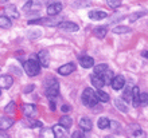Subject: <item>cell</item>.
I'll use <instances>...</instances> for the list:
<instances>
[{"mask_svg":"<svg viewBox=\"0 0 148 138\" xmlns=\"http://www.w3.org/2000/svg\"><path fill=\"white\" fill-rule=\"evenodd\" d=\"M106 70H108V66L105 63H102V65H97L94 66V74H97V75H101L102 73H105Z\"/></svg>","mask_w":148,"mask_h":138,"instance_id":"29","label":"cell"},{"mask_svg":"<svg viewBox=\"0 0 148 138\" xmlns=\"http://www.w3.org/2000/svg\"><path fill=\"white\" fill-rule=\"evenodd\" d=\"M53 131H54L55 138H67V129L61 125H55L53 127Z\"/></svg>","mask_w":148,"mask_h":138,"instance_id":"13","label":"cell"},{"mask_svg":"<svg viewBox=\"0 0 148 138\" xmlns=\"http://www.w3.org/2000/svg\"><path fill=\"white\" fill-rule=\"evenodd\" d=\"M0 1H3V3H5V1H7V0H0Z\"/></svg>","mask_w":148,"mask_h":138,"instance_id":"44","label":"cell"},{"mask_svg":"<svg viewBox=\"0 0 148 138\" xmlns=\"http://www.w3.org/2000/svg\"><path fill=\"white\" fill-rule=\"evenodd\" d=\"M106 3H108V5H109V7L117 8V7H120L121 0H106Z\"/></svg>","mask_w":148,"mask_h":138,"instance_id":"36","label":"cell"},{"mask_svg":"<svg viewBox=\"0 0 148 138\" xmlns=\"http://www.w3.org/2000/svg\"><path fill=\"white\" fill-rule=\"evenodd\" d=\"M58 27L62 31H66V32H75V31L79 30L78 24L73 23V22H61Z\"/></svg>","mask_w":148,"mask_h":138,"instance_id":"7","label":"cell"},{"mask_svg":"<svg viewBox=\"0 0 148 138\" xmlns=\"http://www.w3.org/2000/svg\"><path fill=\"white\" fill-rule=\"evenodd\" d=\"M128 135H129V138H147L145 131L143 130L139 125H132V126H129Z\"/></svg>","mask_w":148,"mask_h":138,"instance_id":"5","label":"cell"},{"mask_svg":"<svg viewBox=\"0 0 148 138\" xmlns=\"http://www.w3.org/2000/svg\"><path fill=\"white\" fill-rule=\"evenodd\" d=\"M39 8H40V3H39L38 0H28L27 3H26V5L23 7V11L26 12H30V11H38Z\"/></svg>","mask_w":148,"mask_h":138,"instance_id":"15","label":"cell"},{"mask_svg":"<svg viewBox=\"0 0 148 138\" xmlns=\"http://www.w3.org/2000/svg\"><path fill=\"white\" fill-rule=\"evenodd\" d=\"M106 32H108V28H106V27H97V28H94V35H96L98 39L105 38Z\"/></svg>","mask_w":148,"mask_h":138,"instance_id":"24","label":"cell"},{"mask_svg":"<svg viewBox=\"0 0 148 138\" xmlns=\"http://www.w3.org/2000/svg\"><path fill=\"white\" fill-rule=\"evenodd\" d=\"M141 55H143V56H144V58H147V59H148V50L143 51V52H141Z\"/></svg>","mask_w":148,"mask_h":138,"instance_id":"43","label":"cell"},{"mask_svg":"<svg viewBox=\"0 0 148 138\" xmlns=\"http://www.w3.org/2000/svg\"><path fill=\"white\" fill-rule=\"evenodd\" d=\"M109 126L112 127V131H113V133H120L121 126H120V123H119V122H113V121H110Z\"/></svg>","mask_w":148,"mask_h":138,"instance_id":"34","label":"cell"},{"mask_svg":"<svg viewBox=\"0 0 148 138\" xmlns=\"http://www.w3.org/2000/svg\"><path fill=\"white\" fill-rule=\"evenodd\" d=\"M12 22L8 16H0V28H11Z\"/></svg>","mask_w":148,"mask_h":138,"instance_id":"23","label":"cell"},{"mask_svg":"<svg viewBox=\"0 0 148 138\" xmlns=\"http://www.w3.org/2000/svg\"><path fill=\"white\" fill-rule=\"evenodd\" d=\"M23 69H24V73L27 74L28 77H36L40 73V65L38 62V58L32 55L27 62H24Z\"/></svg>","mask_w":148,"mask_h":138,"instance_id":"1","label":"cell"},{"mask_svg":"<svg viewBox=\"0 0 148 138\" xmlns=\"http://www.w3.org/2000/svg\"><path fill=\"white\" fill-rule=\"evenodd\" d=\"M92 126H93V123H92V121H90L89 118H86V117L81 118V121H79V127H81L84 131H90L92 130Z\"/></svg>","mask_w":148,"mask_h":138,"instance_id":"20","label":"cell"},{"mask_svg":"<svg viewBox=\"0 0 148 138\" xmlns=\"http://www.w3.org/2000/svg\"><path fill=\"white\" fill-rule=\"evenodd\" d=\"M74 71H75V65L74 63H67V65H63L58 69V74H61V75H69Z\"/></svg>","mask_w":148,"mask_h":138,"instance_id":"12","label":"cell"},{"mask_svg":"<svg viewBox=\"0 0 148 138\" xmlns=\"http://www.w3.org/2000/svg\"><path fill=\"white\" fill-rule=\"evenodd\" d=\"M108 14L104 11H98V10H93V11L89 12V18L92 20H101V19H105Z\"/></svg>","mask_w":148,"mask_h":138,"instance_id":"17","label":"cell"},{"mask_svg":"<svg viewBox=\"0 0 148 138\" xmlns=\"http://www.w3.org/2000/svg\"><path fill=\"white\" fill-rule=\"evenodd\" d=\"M30 24H43V26H50V27H55L59 26L61 20L57 18H42V19H34L31 22H28Z\"/></svg>","mask_w":148,"mask_h":138,"instance_id":"4","label":"cell"},{"mask_svg":"<svg viewBox=\"0 0 148 138\" xmlns=\"http://www.w3.org/2000/svg\"><path fill=\"white\" fill-rule=\"evenodd\" d=\"M70 110H71V107L69 106V105H63V106H62V111H63V113H69Z\"/></svg>","mask_w":148,"mask_h":138,"instance_id":"39","label":"cell"},{"mask_svg":"<svg viewBox=\"0 0 148 138\" xmlns=\"http://www.w3.org/2000/svg\"><path fill=\"white\" fill-rule=\"evenodd\" d=\"M79 65H81L84 69H90V67H93L94 61H93V58H92V56L85 55V56L79 58Z\"/></svg>","mask_w":148,"mask_h":138,"instance_id":"18","label":"cell"},{"mask_svg":"<svg viewBox=\"0 0 148 138\" xmlns=\"http://www.w3.org/2000/svg\"><path fill=\"white\" fill-rule=\"evenodd\" d=\"M145 14H147V11H139V12H135V14H132V15L129 16V20L131 22H136L139 18H141V16H144Z\"/></svg>","mask_w":148,"mask_h":138,"instance_id":"33","label":"cell"},{"mask_svg":"<svg viewBox=\"0 0 148 138\" xmlns=\"http://www.w3.org/2000/svg\"><path fill=\"white\" fill-rule=\"evenodd\" d=\"M109 123H110V121L106 118V117H101V118L98 119V127L102 129V130L108 129V127H109Z\"/></svg>","mask_w":148,"mask_h":138,"instance_id":"26","label":"cell"},{"mask_svg":"<svg viewBox=\"0 0 148 138\" xmlns=\"http://www.w3.org/2000/svg\"><path fill=\"white\" fill-rule=\"evenodd\" d=\"M71 138H84V135H82V131L81 130L74 131L73 134H71Z\"/></svg>","mask_w":148,"mask_h":138,"instance_id":"38","label":"cell"},{"mask_svg":"<svg viewBox=\"0 0 148 138\" xmlns=\"http://www.w3.org/2000/svg\"><path fill=\"white\" fill-rule=\"evenodd\" d=\"M98 102L97 94L92 90V88H85L84 92H82V103L88 106V107H93L96 106Z\"/></svg>","mask_w":148,"mask_h":138,"instance_id":"2","label":"cell"},{"mask_svg":"<svg viewBox=\"0 0 148 138\" xmlns=\"http://www.w3.org/2000/svg\"><path fill=\"white\" fill-rule=\"evenodd\" d=\"M101 77H102V79H104V82H105V84L106 83H110V82H112V79H113V73L110 71V70H106L105 73L101 74Z\"/></svg>","mask_w":148,"mask_h":138,"instance_id":"28","label":"cell"},{"mask_svg":"<svg viewBox=\"0 0 148 138\" xmlns=\"http://www.w3.org/2000/svg\"><path fill=\"white\" fill-rule=\"evenodd\" d=\"M113 32L114 34H128V32H131V28L127 26H119V27L113 28Z\"/></svg>","mask_w":148,"mask_h":138,"instance_id":"30","label":"cell"},{"mask_svg":"<svg viewBox=\"0 0 148 138\" xmlns=\"http://www.w3.org/2000/svg\"><path fill=\"white\" fill-rule=\"evenodd\" d=\"M59 94V84L57 81H50V83L46 87V97L50 101H54Z\"/></svg>","mask_w":148,"mask_h":138,"instance_id":"3","label":"cell"},{"mask_svg":"<svg viewBox=\"0 0 148 138\" xmlns=\"http://www.w3.org/2000/svg\"><path fill=\"white\" fill-rule=\"evenodd\" d=\"M97 98H98V101H101V102H109V95L106 94V92H104L101 90V88H98L97 90Z\"/></svg>","mask_w":148,"mask_h":138,"instance_id":"27","label":"cell"},{"mask_svg":"<svg viewBox=\"0 0 148 138\" xmlns=\"http://www.w3.org/2000/svg\"><path fill=\"white\" fill-rule=\"evenodd\" d=\"M140 105L141 106H147L148 105V94L147 92L140 94Z\"/></svg>","mask_w":148,"mask_h":138,"instance_id":"35","label":"cell"},{"mask_svg":"<svg viewBox=\"0 0 148 138\" xmlns=\"http://www.w3.org/2000/svg\"><path fill=\"white\" fill-rule=\"evenodd\" d=\"M131 97H132V87L128 86V87L124 90V94H123V99L125 102H131Z\"/></svg>","mask_w":148,"mask_h":138,"instance_id":"31","label":"cell"},{"mask_svg":"<svg viewBox=\"0 0 148 138\" xmlns=\"http://www.w3.org/2000/svg\"><path fill=\"white\" fill-rule=\"evenodd\" d=\"M5 12H7L8 16H11L12 19H18V18H19V12L16 11L15 5H7V7H5ZM11 18H10V19H11Z\"/></svg>","mask_w":148,"mask_h":138,"instance_id":"21","label":"cell"},{"mask_svg":"<svg viewBox=\"0 0 148 138\" xmlns=\"http://www.w3.org/2000/svg\"><path fill=\"white\" fill-rule=\"evenodd\" d=\"M62 11V4L61 3H53L47 7V14L50 16H57L59 15V12Z\"/></svg>","mask_w":148,"mask_h":138,"instance_id":"11","label":"cell"},{"mask_svg":"<svg viewBox=\"0 0 148 138\" xmlns=\"http://www.w3.org/2000/svg\"><path fill=\"white\" fill-rule=\"evenodd\" d=\"M14 125V119L8 118V117H1L0 118V130H7Z\"/></svg>","mask_w":148,"mask_h":138,"instance_id":"19","label":"cell"},{"mask_svg":"<svg viewBox=\"0 0 148 138\" xmlns=\"http://www.w3.org/2000/svg\"><path fill=\"white\" fill-rule=\"evenodd\" d=\"M14 84V79L10 75H0V88H10Z\"/></svg>","mask_w":148,"mask_h":138,"instance_id":"14","label":"cell"},{"mask_svg":"<svg viewBox=\"0 0 148 138\" xmlns=\"http://www.w3.org/2000/svg\"><path fill=\"white\" fill-rule=\"evenodd\" d=\"M114 105H116V107L120 111H123V113H127V111H128V109H127L125 103L123 102V99H116L114 101Z\"/></svg>","mask_w":148,"mask_h":138,"instance_id":"32","label":"cell"},{"mask_svg":"<svg viewBox=\"0 0 148 138\" xmlns=\"http://www.w3.org/2000/svg\"><path fill=\"white\" fill-rule=\"evenodd\" d=\"M105 138H112V137H105Z\"/></svg>","mask_w":148,"mask_h":138,"instance_id":"45","label":"cell"},{"mask_svg":"<svg viewBox=\"0 0 148 138\" xmlns=\"http://www.w3.org/2000/svg\"><path fill=\"white\" fill-rule=\"evenodd\" d=\"M40 138H55L53 129H46V127H43L42 130H40Z\"/></svg>","mask_w":148,"mask_h":138,"instance_id":"25","label":"cell"},{"mask_svg":"<svg viewBox=\"0 0 148 138\" xmlns=\"http://www.w3.org/2000/svg\"><path fill=\"white\" fill-rule=\"evenodd\" d=\"M50 109H51L53 111L55 110V102H54V101H50Z\"/></svg>","mask_w":148,"mask_h":138,"instance_id":"42","label":"cell"},{"mask_svg":"<svg viewBox=\"0 0 148 138\" xmlns=\"http://www.w3.org/2000/svg\"><path fill=\"white\" fill-rule=\"evenodd\" d=\"M0 97H1V91H0Z\"/></svg>","mask_w":148,"mask_h":138,"instance_id":"46","label":"cell"},{"mask_svg":"<svg viewBox=\"0 0 148 138\" xmlns=\"http://www.w3.org/2000/svg\"><path fill=\"white\" fill-rule=\"evenodd\" d=\"M59 125L63 127H66V129H69V127H71V125H73V121H71L70 117L63 115V117H61V119H59Z\"/></svg>","mask_w":148,"mask_h":138,"instance_id":"22","label":"cell"},{"mask_svg":"<svg viewBox=\"0 0 148 138\" xmlns=\"http://www.w3.org/2000/svg\"><path fill=\"white\" fill-rule=\"evenodd\" d=\"M90 81H92V84H93L97 90H98V88H101V87H104V84H105V82H104L102 77H101V75H97V74H92Z\"/></svg>","mask_w":148,"mask_h":138,"instance_id":"16","label":"cell"},{"mask_svg":"<svg viewBox=\"0 0 148 138\" xmlns=\"http://www.w3.org/2000/svg\"><path fill=\"white\" fill-rule=\"evenodd\" d=\"M131 102H132L133 107H139L140 106V90L137 86L132 87V97H131Z\"/></svg>","mask_w":148,"mask_h":138,"instance_id":"10","label":"cell"},{"mask_svg":"<svg viewBox=\"0 0 148 138\" xmlns=\"http://www.w3.org/2000/svg\"><path fill=\"white\" fill-rule=\"evenodd\" d=\"M38 62L42 67H49V65H50V56H49V52L46 50H42L38 54Z\"/></svg>","mask_w":148,"mask_h":138,"instance_id":"9","label":"cell"},{"mask_svg":"<svg viewBox=\"0 0 148 138\" xmlns=\"http://www.w3.org/2000/svg\"><path fill=\"white\" fill-rule=\"evenodd\" d=\"M0 138H10V137L4 130H0Z\"/></svg>","mask_w":148,"mask_h":138,"instance_id":"40","label":"cell"},{"mask_svg":"<svg viewBox=\"0 0 148 138\" xmlns=\"http://www.w3.org/2000/svg\"><path fill=\"white\" fill-rule=\"evenodd\" d=\"M4 111H5L7 114H10V113H14V111H15V102H10V103L5 106Z\"/></svg>","mask_w":148,"mask_h":138,"instance_id":"37","label":"cell"},{"mask_svg":"<svg viewBox=\"0 0 148 138\" xmlns=\"http://www.w3.org/2000/svg\"><path fill=\"white\" fill-rule=\"evenodd\" d=\"M31 90H34V84H28V87H26V90H24V92H30Z\"/></svg>","mask_w":148,"mask_h":138,"instance_id":"41","label":"cell"},{"mask_svg":"<svg viewBox=\"0 0 148 138\" xmlns=\"http://www.w3.org/2000/svg\"><path fill=\"white\" fill-rule=\"evenodd\" d=\"M22 111L23 114L27 117V118H34L36 114H38V110H36V106L35 105H31V103H24L22 105Z\"/></svg>","mask_w":148,"mask_h":138,"instance_id":"6","label":"cell"},{"mask_svg":"<svg viewBox=\"0 0 148 138\" xmlns=\"http://www.w3.org/2000/svg\"><path fill=\"white\" fill-rule=\"evenodd\" d=\"M110 84H112L113 90H121V88L125 86V78L123 77V75H117V77H113L112 82H110Z\"/></svg>","mask_w":148,"mask_h":138,"instance_id":"8","label":"cell"}]
</instances>
